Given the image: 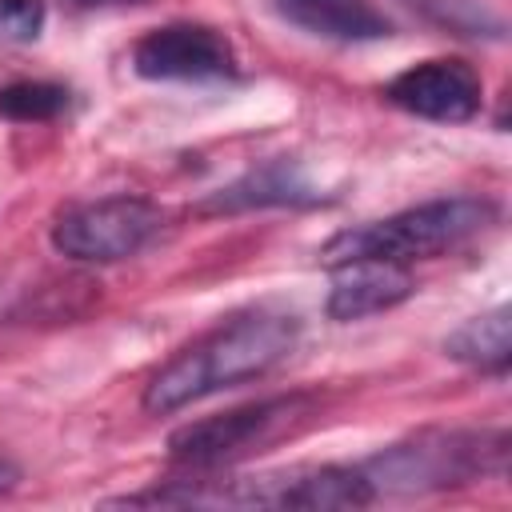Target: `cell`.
Instances as JSON below:
<instances>
[{"label": "cell", "instance_id": "4", "mask_svg": "<svg viewBox=\"0 0 512 512\" xmlns=\"http://www.w3.org/2000/svg\"><path fill=\"white\" fill-rule=\"evenodd\" d=\"M508 436H464V432H424L408 444H392L372 456L360 472L372 492H428L448 484H468L484 472H504Z\"/></svg>", "mask_w": 512, "mask_h": 512}, {"label": "cell", "instance_id": "6", "mask_svg": "<svg viewBox=\"0 0 512 512\" xmlns=\"http://www.w3.org/2000/svg\"><path fill=\"white\" fill-rule=\"evenodd\" d=\"M160 224V208L144 196H104L64 208L52 224V244L80 264H116L136 256L160 232Z\"/></svg>", "mask_w": 512, "mask_h": 512}, {"label": "cell", "instance_id": "9", "mask_svg": "<svg viewBox=\"0 0 512 512\" xmlns=\"http://www.w3.org/2000/svg\"><path fill=\"white\" fill-rule=\"evenodd\" d=\"M412 276L396 260H348L336 264V280L328 292V316L332 320H360L384 308H396L412 296Z\"/></svg>", "mask_w": 512, "mask_h": 512}, {"label": "cell", "instance_id": "13", "mask_svg": "<svg viewBox=\"0 0 512 512\" xmlns=\"http://www.w3.org/2000/svg\"><path fill=\"white\" fill-rule=\"evenodd\" d=\"M68 108V88L48 80H16L0 88V116L4 120H52Z\"/></svg>", "mask_w": 512, "mask_h": 512}, {"label": "cell", "instance_id": "8", "mask_svg": "<svg viewBox=\"0 0 512 512\" xmlns=\"http://www.w3.org/2000/svg\"><path fill=\"white\" fill-rule=\"evenodd\" d=\"M384 96H388V104H396L420 120L464 124L480 112L484 84L468 60H424V64L404 68L384 88Z\"/></svg>", "mask_w": 512, "mask_h": 512}, {"label": "cell", "instance_id": "2", "mask_svg": "<svg viewBox=\"0 0 512 512\" xmlns=\"http://www.w3.org/2000/svg\"><path fill=\"white\" fill-rule=\"evenodd\" d=\"M376 492L360 468H332V464H300L240 480H220L212 488H156L128 496L124 504H212V508H364Z\"/></svg>", "mask_w": 512, "mask_h": 512}, {"label": "cell", "instance_id": "7", "mask_svg": "<svg viewBox=\"0 0 512 512\" xmlns=\"http://www.w3.org/2000/svg\"><path fill=\"white\" fill-rule=\"evenodd\" d=\"M132 68L144 80H224L236 76V52L208 24H164L136 40Z\"/></svg>", "mask_w": 512, "mask_h": 512}, {"label": "cell", "instance_id": "10", "mask_svg": "<svg viewBox=\"0 0 512 512\" xmlns=\"http://www.w3.org/2000/svg\"><path fill=\"white\" fill-rule=\"evenodd\" d=\"M272 8L324 40H344V44H360V40H380L392 32L388 16L372 4V0H272Z\"/></svg>", "mask_w": 512, "mask_h": 512}, {"label": "cell", "instance_id": "3", "mask_svg": "<svg viewBox=\"0 0 512 512\" xmlns=\"http://www.w3.org/2000/svg\"><path fill=\"white\" fill-rule=\"evenodd\" d=\"M496 208L480 196H444L416 208H404L388 220H372L364 228H348L332 236L320 248V260L328 268L348 260H412V256H436L468 236H476L484 224H492Z\"/></svg>", "mask_w": 512, "mask_h": 512}, {"label": "cell", "instance_id": "12", "mask_svg": "<svg viewBox=\"0 0 512 512\" xmlns=\"http://www.w3.org/2000/svg\"><path fill=\"white\" fill-rule=\"evenodd\" d=\"M444 352L460 364H472L484 372H504L512 360V312L500 304L484 316H472L444 340Z\"/></svg>", "mask_w": 512, "mask_h": 512}, {"label": "cell", "instance_id": "1", "mask_svg": "<svg viewBox=\"0 0 512 512\" xmlns=\"http://www.w3.org/2000/svg\"><path fill=\"white\" fill-rule=\"evenodd\" d=\"M296 340H300V320L292 312L284 308L240 312L216 324L208 336H200L180 356H172L144 384V408L152 416H168L220 388L260 380L296 348Z\"/></svg>", "mask_w": 512, "mask_h": 512}, {"label": "cell", "instance_id": "14", "mask_svg": "<svg viewBox=\"0 0 512 512\" xmlns=\"http://www.w3.org/2000/svg\"><path fill=\"white\" fill-rule=\"evenodd\" d=\"M44 28V0H0V40H36Z\"/></svg>", "mask_w": 512, "mask_h": 512}, {"label": "cell", "instance_id": "11", "mask_svg": "<svg viewBox=\"0 0 512 512\" xmlns=\"http://www.w3.org/2000/svg\"><path fill=\"white\" fill-rule=\"evenodd\" d=\"M272 204L276 208H284V204H316V192L304 184V176L288 160H268V164L244 172L228 188L212 192L200 204V212H248V208H272Z\"/></svg>", "mask_w": 512, "mask_h": 512}, {"label": "cell", "instance_id": "16", "mask_svg": "<svg viewBox=\"0 0 512 512\" xmlns=\"http://www.w3.org/2000/svg\"><path fill=\"white\" fill-rule=\"evenodd\" d=\"M16 476H20V472H16V464H12L8 456H0V492H8V488L16 484Z\"/></svg>", "mask_w": 512, "mask_h": 512}, {"label": "cell", "instance_id": "15", "mask_svg": "<svg viewBox=\"0 0 512 512\" xmlns=\"http://www.w3.org/2000/svg\"><path fill=\"white\" fill-rule=\"evenodd\" d=\"M76 8L84 12H104V8H140V4H152V0H72Z\"/></svg>", "mask_w": 512, "mask_h": 512}, {"label": "cell", "instance_id": "5", "mask_svg": "<svg viewBox=\"0 0 512 512\" xmlns=\"http://www.w3.org/2000/svg\"><path fill=\"white\" fill-rule=\"evenodd\" d=\"M312 416L308 396H272L260 404H244L232 412H216L204 420H192L168 436V456L188 468H216L232 464L248 452L268 448L284 432H296Z\"/></svg>", "mask_w": 512, "mask_h": 512}]
</instances>
